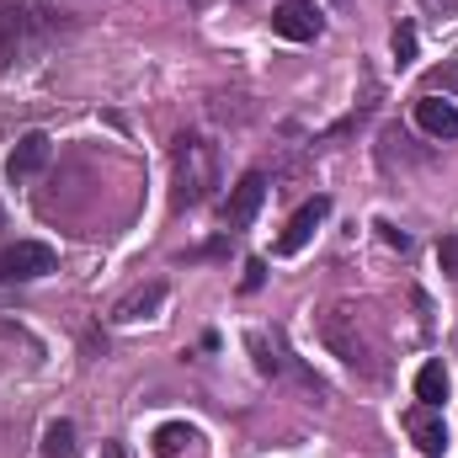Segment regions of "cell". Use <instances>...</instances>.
Here are the masks:
<instances>
[{
    "label": "cell",
    "instance_id": "6da1fadb",
    "mask_svg": "<svg viewBox=\"0 0 458 458\" xmlns=\"http://www.w3.org/2000/svg\"><path fill=\"white\" fill-rule=\"evenodd\" d=\"M219 187V160L203 139H176V203H203Z\"/></svg>",
    "mask_w": 458,
    "mask_h": 458
},
{
    "label": "cell",
    "instance_id": "7a4b0ae2",
    "mask_svg": "<svg viewBox=\"0 0 458 458\" xmlns=\"http://www.w3.org/2000/svg\"><path fill=\"white\" fill-rule=\"evenodd\" d=\"M320 336H326V346L342 357L346 368H373V346L362 342V326H357L352 310H331L326 326H320Z\"/></svg>",
    "mask_w": 458,
    "mask_h": 458
},
{
    "label": "cell",
    "instance_id": "3957f363",
    "mask_svg": "<svg viewBox=\"0 0 458 458\" xmlns=\"http://www.w3.org/2000/svg\"><path fill=\"white\" fill-rule=\"evenodd\" d=\"M54 272V245L43 240H16L0 250V283H27V277H43Z\"/></svg>",
    "mask_w": 458,
    "mask_h": 458
},
{
    "label": "cell",
    "instance_id": "277c9868",
    "mask_svg": "<svg viewBox=\"0 0 458 458\" xmlns=\"http://www.w3.org/2000/svg\"><path fill=\"white\" fill-rule=\"evenodd\" d=\"M272 32L288 38V43H315V38L326 32V16H320L315 0H283V5L272 11Z\"/></svg>",
    "mask_w": 458,
    "mask_h": 458
},
{
    "label": "cell",
    "instance_id": "5b68a950",
    "mask_svg": "<svg viewBox=\"0 0 458 458\" xmlns=\"http://www.w3.org/2000/svg\"><path fill=\"white\" fill-rule=\"evenodd\" d=\"M261 203H267V176H261V171H245V176L234 182L229 203H225V225L229 229H245L256 214H261Z\"/></svg>",
    "mask_w": 458,
    "mask_h": 458
},
{
    "label": "cell",
    "instance_id": "8992f818",
    "mask_svg": "<svg viewBox=\"0 0 458 458\" xmlns=\"http://www.w3.org/2000/svg\"><path fill=\"white\" fill-rule=\"evenodd\" d=\"M38 16L43 11H32V5H0V70L16 64V54L27 48V32L38 27Z\"/></svg>",
    "mask_w": 458,
    "mask_h": 458
},
{
    "label": "cell",
    "instance_id": "52a82bcc",
    "mask_svg": "<svg viewBox=\"0 0 458 458\" xmlns=\"http://www.w3.org/2000/svg\"><path fill=\"white\" fill-rule=\"evenodd\" d=\"M405 432L416 437V448L427 458H443V448H448V427H443V411L437 405H416L405 416Z\"/></svg>",
    "mask_w": 458,
    "mask_h": 458
},
{
    "label": "cell",
    "instance_id": "ba28073f",
    "mask_svg": "<svg viewBox=\"0 0 458 458\" xmlns=\"http://www.w3.org/2000/svg\"><path fill=\"white\" fill-rule=\"evenodd\" d=\"M326 214H331V198H315V203H304L293 219H288V229H283V240H277V250L283 256H293V250H304L310 240H315V229L326 225Z\"/></svg>",
    "mask_w": 458,
    "mask_h": 458
},
{
    "label": "cell",
    "instance_id": "9c48e42d",
    "mask_svg": "<svg viewBox=\"0 0 458 458\" xmlns=\"http://www.w3.org/2000/svg\"><path fill=\"white\" fill-rule=\"evenodd\" d=\"M48 133H21L16 139V149H11V160H5V171H11V182H27V176H38L43 165H48Z\"/></svg>",
    "mask_w": 458,
    "mask_h": 458
},
{
    "label": "cell",
    "instance_id": "30bf717a",
    "mask_svg": "<svg viewBox=\"0 0 458 458\" xmlns=\"http://www.w3.org/2000/svg\"><path fill=\"white\" fill-rule=\"evenodd\" d=\"M416 123L432 133V139H458V107L443 97H421L416 102Z\"/></svg>",
    "mask_w": 458,
    "mask_h": 458
},
{
    "label": "cell",
    "instance_id": "8fae6325",
    "mask_svg": "<svg viewBox=\"0 0 458 458\" xmlns=\"http://www.w3.org/2000/svg\"><path fill=\"white\" fill-rule=\"evenodd\" d=\"M416 400L443 411V400H448V368H443V362H427V368L416 373Z\"/></svg>",
    "mask_w": 458,
    "mask_h": 458
},
{
    "label": "cell",
    "instance_id": "7c38bea8",
    "mask_svg": "<svg viewBox=\"0 0 458 458\" xmlns=\"http://www.w3.org/2000/svg\"><path fill=\"white\" fill-rule=\"evenodd\" d=\"M160 299H165V288H160V283H149V288H139L133 299H123V304H117L113 320H123V326H128V320H144L149 310H160Z\"/></svg>",
    "mask_w": 458,
    "mask_h": 458
},
{
    "label": "cell",
    "instance_id": "4fadbf2b",
    "mask_svg": "<svg viewBox=\"0 0 458 458\" xmlns=\"http://www.w3.org/2000/svg\"><path fill=\"white\" fill-rule=\"evenodd\" d=\"M187 443H198V432H192L187 421H165V427L155 432V454H160V458H182Z\"/></svg>",
    "mask_w": 458,
    "mask_h": 458
},
{
    "label": "cell",
    "instance_id": "5bb4252c",
    "mask_svg": "<svg viewBox=\"0 0 458 458\" xmlns=\"http://www.w3.org/2000/svg\"><path fill=\"white\" fill-rule=\"evenodd\" d=\"M43 458H75V427H70V421H48V432H43Z\"/></svg>",
    "mask_w": 458,
    "mask_h": 458
},
{
    "label": "cell",
    "instance_id": "9a60e30c",
    "mask_svg": "<svg viewBox=\"0 0 458 458\" xmlns=\"http://www.w3.org/2000/svg\"><path fill=\"white\" fill-rule=\"evenodd\" d=\"M437 267H443L448 283H458V234H443L437 240Z\"/></svg>",
    "mask_w": 458,
    "mask_h": 458
},
{
    "label": "cell",
    "instance_id": "2e32d148",
    "mask_svg": "<svg viewBox=\"0 0 458 458\" xmlns=\"http://www.w3.org/2000/svg\"><path fill=\"white\" fill-rule=\"evenodd\" d=\"M389 43H394V59H400V64H411V59H416V27H394V38H389Z\"/></svg>",
    "mask_w": 458,
    "mask_h": 458
},
{
    "label": "cell",
    "instance_id": "e0dca14e",
    "mask_svg": "<svg viewBox=\"0 0 458 458\" xmlns=\"http://www.w3.org/2000/svg\"><path fill=\"white\" fill-rule=\"evenodd\" d=\"M261 272H267L261 261H245V293H250V288H261Z\"/></svg>",
    "mask_w": 458,
    "mask_h": 458
},
{
    "label": "cell",
    "instance_id": "ac0fdd59",
    "mask_svg": "<svg viewBox=\"0 0 458 458\" xmlns=\"http://www.w3.org/2000/svg\"><path fill=\"white\" fill-rule=\"evenodd\" d=\"M102 458H123V448H117V443H107V448H102Z\"/></svg>",
    "mask_w": 458,
    "mask_h": 458
}]
</instances>
